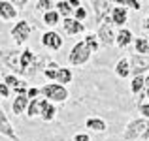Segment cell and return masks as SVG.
Instances as JSON below:
<instances>
[{
    "label": "cell",
    "mask_w": 149,
    "mask_h": 141,
    "mask_svg": "<svg viewBox=\"0 0 149 141\" xmlns=\"http://www.w3.org/2000/svg\"><path fill=\"white\" fill-rule=\"evenodd\" d=\"M147 128H149V120L147 119H134V120H130V122L127 124V128H125V132H123V139L125 141H134V139L142 138V135L146 134Z\"/></svg>",
    "instance_id": "1"
},
{
    "label": "cell",
    "mask_w": 149,
    "mask_h": 141,
    "mask_svg": "<svg viewBox=\"0 0 149 141\" xmlns=\"http://www.w3.org/2000/svg\"><path fill=\"white\" fill-rule=\"evenodd\" d=\"M40 94H44V98H47L49 102H66L68 100V91L64 85L58 83H49L44 88H40Z\"/></svg>",
    "instance_id": "2"
},
{
    "label": "cell",
    "mask_w": 149,
    "mask_h": 141,
    "mask_svg": "<svg viewBox=\"0 0 149 141\" xmlns=\"http://www.w3.org/2000/svg\"><path fill=\"white\" fill-rule=\"evenodd\" d=\"M89 58H91V49L87 47V44H85V41H77V44L72 47L70 55H68L70 64H74V66H81V64H85Z\"/></svg>",
    "instance_id": "3"
},
{
    "label": "cell",
    "mask_w": 149,
    "mask_h": 141,
    "mask_svg": "<svg viewBox=\"0 0 149 141\" xmlns=\"http://www.w3.org/2000/svg\"><path fill=\"white\" fill-rule=\"evenodd\" d=\"M96 38H98V41L104 47H109V45L115 44V34H113L111 19H104V21L100 23V30H98V34H96Z\"/></svg>",
    "instance_id": "4"
},
{
    "label": "cell",
    "mask_w": 149,
    "mask_h": 141,
    "mask_svg": "<svg viewBox=\"0 0 149 141\" xmlns=\"http://www.w3.org/2000/svg\"><path fill=\"white\" fill-rule=\"evenodd\" d=\"M128 62H130V73L132 75H143L146 72H149V55L134 53Z\"/></svg>",
    "instance_id": "5"
},
{
    "label": "cell",
    "mask_w": 149,
    "mask_h": 141,
    "mask_svg": "<svg viewBox=\"0 0 149 141\" xmlns=\"http://www.w3.org/2000/svg\"><path fill=\"white\" fill-rule=\"evenodd\" d=\"M30 32H32V28H30L29 21H19L17 25L11 28V38L17 41V45H21L30 38Z\"/></svg>",
    "instance_id": "6"
},
{
    "label": "cell",
    "mask_w": 149,
    "mask_h": 141,
    "mask_svg": "<svg viewBox=\"0 0 149 141\" xmlns=\"http://www.w3.org/2000/svg\"><path fill=\"white\" fill-rule=\"evenodd\" d=\"M93 2V8H95V17L96 21L102 23L104 19H108V15L111 13L113 10V0H91Z\"/></svg>",
    "instance_id": "7"
},
{
    "label": "cell",
    "mask_w": 149,
    "mask_h": 141,
    "mask_svg": "<svg viewBox=\"0 0 149 141\" xmlns=\"http://www.w3.org/2000/svg\"><path fill=\"white\" fill-rule=\"evenodd\" d=\"M0 135H4V138L11 139V141H19L17 134L13 132V126H11V122L8 120L6 113H4L2 105H0Z\"/></svg>",
    "instance_id": "8"
},
{
    "label": "cell",
    "mask_w": 149,
    "mask_h": 141,
    "mask_svg": "<svg viewBox=\"0 0 149 141\" xmlns=\"http://www.w3.org/2000/svg\"><path fill=\"white\" fill-rule=\"evenodd\" d=\"M4 62H6L8 68H11L13 72L21 73V62H19V58H21V53L19 51H6V53L2 55Z\"/></svg>",
    "instance_id": "9"
},
{
    "label": "cell",
    "mask_w": 149,
    "mask_h": 141,
    "mask_svg": "<svg viewBox=\"0 0 149 141\" xmlns=\"http://www.w3.org/2000/svg\"><path fill=\"white\" fill-rule=\"evenodd\" d=\"M40 105H42L40 119L44 120V122H51V120L55 119V115H57V109H55V105L51 104L47 98H42V100H40Z\"/></svg>",
    "instance_id": "10"
},
{
    "label": "cell",
    "mask_w": 149,
    "mask_h": 141,
    "mask_svg": "<svg viewBox=\"0 0 149 141\" xmlns=\"http://www.w3.org/2000/svg\"><path fill=\"white\" fill-rule=\"evenodd\" d=\"M17 10L19 8L15 4L8 2V0H0V17L6 19V21H11V19L17 17Z\"/></svg>",
    "instance_id": "11"
},
{
    "label": "cell",
    "mask_w": 149,
    "mask_h": 141,
    "mask_svg": "<svg viewBox=\"0 0 149 141\" xmlns=\"http://www.w3.org/2000/svg\"><path fill=\"white\" fill-rule=\"evenodd\" d=\"M42 44L45 47H49V49H53V51H58L62 47V38L57 32H45L42 36Z\"/></svg>",
    "instance_id": "12"
},
{
    "label": "cell",
    "mask_w": 149,
    "mask_h": 141,
    "mask_svg": "<svg viewBox=\"0 0 149 141\" xmlns=\"http://www.w3.org/2000/svg\"><path fill=\"white\" fill-rule=\"evenodd\" d=\"M34 60V55L30 49H25L21 51V58H19V62H21V75H30V64H32Z\"/></svg>",
    "instance_id": "13"
},
{
    "label": "cell",
    "mask_w": 149,
    "mask_h": 141,
    "mask_svg": "<svg viewBox=\"0 0 149 141\" xmlns=\"http://www.w3.org/2000/svg\"><path fill=\"white\" fill-rule=\"evenodd\" d=\"M127 19H128L127 8H123V6H117V8H113V10H111V23H113V25H119V26H123L125 23H127Z\"/></svg>",
    "instance_id": "14"
},
{
    "label": "cell",
    "mask_w": 149,
    "mask_h": 141,
    "mask_svg": "<svg viewBox=\"0 0 149 141\" xmlns=\"http://www.w3.org/2000/svg\"><path fill=\"white\" fill-rule=\"evenodd\" d=\"M62 25H64V30L68 34H79V32H83V28H85V26L81 25V21L70 19V17H66L64 21H62Z\"/></svg>",
    "instance_id": "15"
},
{
    "label": "cell",
    "mask_w": 149,
    "mask_h": 141,
    "mask_svg": "<svg viewBox=\"0 0 149 141\" xmlns=\"http://www.w3.org/2000/svg\"><path fill=\"white\" fill-rule=\"evenodd\" d=\"M130 41H132V32H130V30H127V28H121L119 34L115 36V44L119 45L121 49H125V47L130 45Z\"/></svg>",
    "instance_id": "16"
},
{
    "label": "cell",
    "mask_w": 149,
    "mask_h": 141,
    "mask_svg": "<svg viewBox=\"0 0 149 141\" xmlns=\"http://www.w3.org/2000/svg\"><path fill=\"white\" fill-rule=\"evenodd\" d=\"M85 126H87L89 130H93V132H106V130H108V124H106L102 119H96V117L87 119V120H85Z\"/></svg>",
    "instance_id": "17"
},
{
    "label": "cell",
    "mask_w": 149,
    "mask_h": 141,
    "mask_svg": "<svg viewBox=\"0 0 149 141\" xmlns=\"http://www.w3.org/2000/svg\"><path fill=\"white\" fill-rule=\"evenodd\" d=\"M29 102H30V100H29L26 96H17V98H15V100H13V104H11V109H13L15 117L26 111V105H29Z\"/></svg>",
    "instance_id": "18"
},
{
    "label": "cell",
    "mask_w": 149,
    "mask_h": 141,
    "mask_svg": "<svg viewBox=\"0 0 149 141\" xmlns=\"http://www.w3.org/2000/svg\"><path fill=\"white\" fill-rule=\"evenodd\" d=\"M40 111H42V105H40V100L38 98H34V100L29 102V105H26V117L29 119H34V117H40Z\"/></svg>",
    "instance_id": "19"
},
{
    "label": "cell",
    "mask_w": 149,
    "mask_h": 141,
    "mask_svg": "<svg viewBox=\"0 0 149 141\" xmlns=\"http://www.w3.org/2000/svg\"><path fill=\"white\" fill-rule=\"evenodd\" d=\"M115 73L119 77H123V79L128 77V75H130V62H128L127 58H121V60L115 64Z\"/></svg>",
    "instance_id": "20"
},
{
    "label": "cell",
    "mask_w": 149,
    "mask_h": 141,
    "mask_svg": "<svg viewBox=\"0 0 149 141\" xmlns=\"http://www.w3.org/2000/svg\"><path fill=\"white\" fill-rule=\"evenodd\" d=\"M143 88H146V77H143V75H134V77H132V83H130L132 94H140Z\"/></svg>",
    "instance_id": "21"
},
{
    "label": "cell",
    "mask_w": 149,
    "mask_h": 141,
    "mask_svg": "<svg viewBox=\"0 0 149 141\" xmlns=\"http://www.w3.org/2000/svg\"><path fill=\"white\" fill-rule=\"evenodd\" d=\"M134 47H136V53L149 55V40H147V38H136V40H134Z\"/></svg>",
    "instance_id": "22"
},
{
    "label": "cell",
    "mask_w": 149,
    "mask_h": 141,
    "mask_svg": "<svg viewBox=\"0 0 149 141\" xmlns=\"http://www.w3.org/2000/svg\"><path fill=\"white\" fill-rule=\"evenodd\" d=\"M57 83H62V85H66V83H70L72 81V72H70L68 68H58L57 70Z\"/></svg>",
    "instance_id": "23"
},
{
    "label": "cell",
    "mask_w": 149,
    "mask_h": 141,
    "mask_svg": "<svg viewBox=\"0 0 149 141\" xmlns=\"http://www.w3.org/2000/svg\"><path fill=\"white\" fill-rule=\"evenodd\" d=\"M58 19H61V13H58L57 10L45 11V15H44V23H45V25H49V26L58 25Z\"/></svg>",
    "instance_id": "24"
},
{
    "label": "cell",
    "mask_w": 149,
    "mask_h": 141,
    "mask_svg": "<svg viewBox=\"0 0 149 141\" xmlns=\"http://www.w3.org/2000/svg\"><path fill=\"white\" fill-rule=\"evenodd\" d=\"M4 83L8 85L10 88H13V91H17L19 87H25V81H21V79H17L15 75H6V79H4Z\"/></svg>",
    "instance_id": "25"
},
{
    "label": "cell",
    "mask_w": 149,
    "mask_h": 141,
    "mask_svg": "<svg viewBox=\"0 0 149 141\" xmlns=\"http://www.w3.org/2000/svg\"><path fill=\"white\" fill-rule=\"evenodd\" d=\"M55 8H57V11H58V13H61L64 19L70 17V13H72V10H74V8L70 6V2H64V0H61V2H58Z\"/></svg>",
    "instance_id": "26"
},
{
    "label": "cell",
    "mask_w": 149,
    "mask_h": 141,
    "mask_svg": "<svg viewBox=\"0 0 149 141\" xmlns=\"http://www.w3.org/2000/svg\"><path fill=\"white\" fill-rule=\"evenodd\" d=\"M113 2H115L117 6H123V8H132V10H140V8H142L140 0H113Z\"/></svg>",
    "instance_id": "27"
},
{
    "label": "cell",
    "mask_w": 149,
    "mask_h": 141,
    "mask_svg": "<svg viewBox=\"0 0 149 141\" xmlns=\"http://www.w3.org/2000/svg\"><path fill=\"white\" fill-rule=\"evenodd\" d=\"M83 41L87 44V47H89V49H91V53H96V51H98V38H96V36L89 34V36L85 38Z\"/></svg>",
    "instance_id": "28"
},
{
    "label": "cell",
    "mask_w": 149,
    "mask_h": 141,
    "mask_svg": "<svg viewBox=\"0 0 149 141\" xmlns=\"http://www.w3.org/2000/svg\"><path fill=\"white\" fill-rule=\"evenodd\" d=\"M57 70H58V66L55 64V62H49V66L44 70V75L47 77V79H57Z\"/></svg>",
    "instance_id": "29"
},
{
    "label": "cell",
    "mask_w": 149,
    "mask_h": 141,
    "mask_svg": "<svg viewBox=\"0 0 149 141\" xmlns=\"http://www.w3.org/2000/svg\"><path fill=\"white\" fill-rule=\"evenodd\" d=\"M38 10L51 11L53 10V0H38Z\"/></svg>",
    "instance_id": "30"
},
{
    "label": "cell",
    "mask_w": 149,
    "mask_h": 141,
    "mask_svg": "<svg viewBox=\"0 0 149 141\" xmlns=\"http://www.w3.org/2000/svg\"><path fill=\"white\" fill-rule=\"evenodd\" d=\"M138 111L143 115V119L149 120V104H138Z\"/></svg>",
    "instance_id": "31"
},
{
    "label": "cell",
    "mask_w": 149,
    "mask_h": 141,
    "mask_svg": "<svg viewBox=\"0 0 149 141\" xmlns=\"http://www.w3.org/2000/svg\"><path fill=\"white\" fill-rule=\"evenodd\" d=\"M10 92H11V88L6 83H0V98H10Z\"/></svg>",
    "instance_id": "32"
},
{
    "label": "cell",
    "mask_w": 149,
    "mask_h": 141,
    "mask_svg": "<svg viewBox=\"0 0 149 141\" xmlns=\"http://www.w3.org/2000/svg\"><path fill=\"white\" fill-rule=\"evenodd\" d=\"M74 17H76V19H77V21H83V19H85V17H87V11H85V10H83V8H77V10H76V11H74Z\"/></svg>",
    "instance_id": "33"
},
{
    "label": "cell",
    "mask_w": 149,
    "mask_h": 141,
    "mask_svg": "<svg viewBox=\"0 0 149 141\" xmlns=\"http://www.w3.org/2000/svg\"><path fill=\"white\" fill-rule=\"evenodd\" d=\"M38 94H40V88H36V87H30L29 91H26V98H29V100H34V98H36Z\"/></svg>",
    "instance_id": "34"
},
{
    "label": "cell",
    "mask_w": 149,
    "mask_h": 141,
    "mask_svg": "<svg viewBox=\"0 0 149 141\" xmlns=\"http://www.w3.org/2000/svg\"><path fill=\"white\" fill-rule=\"evenodd\" d=\"M74 141H91V138L87 134H76L74 135Z\"/></svg>",
    "instance_id": "35"
},
{
    "label": "cell",
    "mask_w": 149,
    "mask_h": 141,
    "mask_svg": "<svg viewBox=\"0 0 149 141\" xmlns=\"http://www.w3.org/2000/svg\"><path fill=\"white\" fill-rule=\"evenodd\" d=\"M26 2H29V0H15V6L21 10V8H25V6H26Z\"/></svg>",
    "instance_id": "36"
},
{
    "label": "cell",
    "mask_w": 149,
    "mask_h": 141,
    "mask_svg": "<svg viewBox=\"0 0 149 141\" xmlns=\"http://www.w3.org/2000/svg\"><path fill=\"white\" fill-rule=\"evenodd\" d=\"M70 2V6L74 8V10H77V8H81V4H79V0H68Z\"/></svg>",
    "instance_id": "37"
},
{
    "label": "cell",
    "mask_w": 149,
    "mask_h": 141,
    "mask_svg": "<svg viewBox=\"0 0 149 141\" xmlns=\"http://www.w3.org/2000/svg\"><path fill=\"white\" fill-rule=\"evenodd\" d=\"M143 28H146V30H149V17L146 19V21H143Z\"/></svg>",
    "instance_id": "38"
},
{
    "label": "cell",
    "mask_w": 149,
    "mask_h": 141,
    "mask_svg": "<svg viewBox=\"0 0 149 141\" xmlns=\"http://www.w3.org/2000/svg\"><path fill=\"white\" fill-rule=\"evenodd\" d=\"M142 138H143V139H146V141H149V128H147V130H146V134H143V135H142Z\"/></svg>",
    "instance_id": "39"
},
{
    "label": "cell",
    "mask_w": 149,
    "mask_h": 141,
    "mask_svg": "<svg viewBox=\"0 0 149 141\" xmlns=\"http://www.w3.org/2000/svg\"><path fill=\"white\" fill-rule=\"evenodd\" d=\"M146 87L149 88V73H147V75H146Z\"/></svg>",
    "instance_id": "40"
},
{
    "label": "cell",
    "mask_w": 149,
    "mask_h": 141,
    "mask_svg": "<svg viewBox=\"0 0 149 141\" xmlns=\"http://www.w3.org/2000/svg\"><path fill=\"white\" fill-rule=\"evenodd\" d=\"M146 96H147V98H149V88H147V92H146Z\"/></svg>",
    "instance_id": "41"
},
{
    "label": "cell",
    "mask_w": 149,
    "mask_h": 141,
    "mask_svg": "<svg viewBox=\"0 0 149 141\" xmlns=\"http://www.w3.org/2000/svg\"><path fill=\"white\" fill-rule=\"evenodd\" d=\"M8 2H11V4H15V0H8Z\"/></svg>",
    "instance_id": "42"
}]
</instances>
